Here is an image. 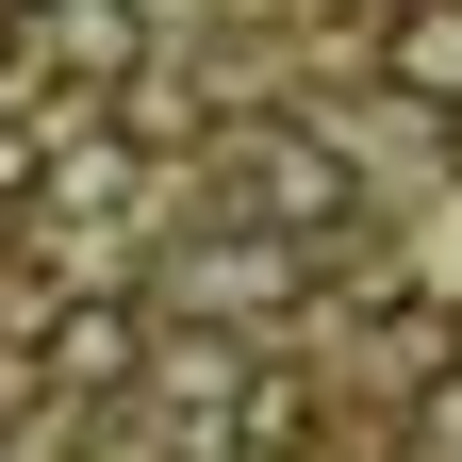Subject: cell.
Segmentation results:
<instances>
[{"label":"cell","mask_w":462,"mask_h":462,"mask_svg":"<svg viewBox=\"0 0 462 462\" xmlns=\"http://www.w3.org/2000/svg\"><path fill=\"white\" fill-rule=\"evenodd\" d=\"M215 215H264V231H330L364 215V165H346L330 133H298V116H231L215 133Z\"/></svg>","instance_id":"1"},{"label":"cell","mask_w":462,"mask_h":462,"mask_svg":"<svg viewBox=\"0 0 462 462\" xmlns=\"http://www.w3.org/2000/svg\"><path fill=\"white\" fill-rule=\"evenodd\" d=\"M199 330H264V314H298L314 298V231H264V215H215L199 248H182V281H165Z\"/></svg>","instance_id":"2"},{"label":"cell","mask_w":462,"mask_h":462,"mask_svg":"<svg viewBox=\"0 0 462 462\" xmlns=\"http://www.w3.org/2000/svg\"><path fill=\"white\" fill-rule=\"evenodd\" d=\"M380 83L413 116H462V0H380Z\"/></svg>","instance_id":"3"},{"label":"cell","mask_w":462,"mask_h":462,"mask_svg":"<svg viewBox=\"0 0 462 462\" xmlns=\"http://www.w3.org/2000/svg\"><path fill=\"white\" fill-rule=\"evenodd\" d=\"M133 50H149L133 0H33V67L50 83H133Z\"/></svg>","instance_id":"4"},{"label":"cell","mask_w":462,"mask_h":462,"mask_svg":"<svg viewBox=\"0 0 462 462\" xmlns=\"http://www.w3.org/2000/svg\"><path fill=\"white\" fill-rule=\"evenodd\" d=\"M314 413H330V396H314L298 364H248V380H231V462H298Z\"/></svg>","instance_id":"5"},{"label":"cell","mask_w":462,"mask_h":462,"mask_svg":"<svg viewBox=\"0 0 462 462\" xmlns=\"http://www.w3.org/2000/svg\"><path fill=\"white\" fill-rule=\"evenodd\" d=\"M50 380H67V396H99V380H133V298H83L67 330H50Z\"/></svg>","instance_id":"6"},{"label":"cell","mask_w":462,"mask_h":462,"mask_svg":"<svg viewBox=\"0 0 462 462\" xmlns=\"http://www.w3.org/2000/svg\"><path fill=\"white\" fill-rule=\"evenodd\" d=\"M50 182V133H33V116H0V199H33Z\"/></svg>","instance_id":"7"},{"label":"cell","mask_w":462,"mask_h":462,"mask_svg":"<svg viewBox=\"0 0 462 462\" xmlns=\"http://www.w3.org/2000/svg\"><path fill=\"white\" fill-rule=\"evenodd\" d=\"M17 17H33V0H17Z\"/></svg>","instance_id":"8"},{"label":"cell","mask_w":462,"mask_h":462,"mask_svg":"<svg viewBox=\"0 0 462 462\" xmlns=\"http://www.w3.org/2000/svg\"><path fill=\"white\" fill-rule=\"evenodd\" d=\"M0 462H17V446H0Z\"/></svg>","instance_id":"9"}]
</instances>
